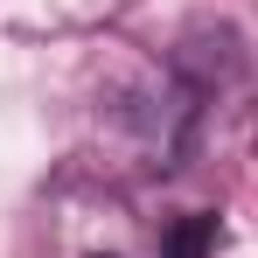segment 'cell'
I'll use <instances>...</instances> for the list:
<instances>
[{
	"mask_svg": "<svg viewBox=\"0 0 258 258\" xmlns=\"http://www.w3.org/2000/svg\"><path fill=\"white\" fill-rule=\"evenodd\" d=\"M210 251H216V216H181L161 237V258H210Z\"/></svg>",
	"mask_w": 258,
	"mask_h": 258,
	"instance_id": "6da1fadb",
	"label": "cell"
}]
</instances>
